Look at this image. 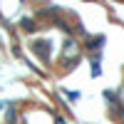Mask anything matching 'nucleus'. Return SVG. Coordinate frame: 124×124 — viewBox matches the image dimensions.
Returning a JSON list of instances; mask_svg holds the SVG:
<instances>
[{"label":"nucleus","instance_id":"nucleus-1","mask_svg":"<svg viewBox=\"0 0 124 124\" xmlns=\"http://www.w3.org/2000/svg\"><path fill=\"white\" fill-rule=\"evenodd\" d=\"M79 55H82V47L75 37H67L65 42H62V60L70 62V67L75 65V62H79Z\"/></svg>","mask_w":124,"mask_h":124},{"label":"nucleus","instance_id":"nucleus-2","mask_svg":"<svg viewBox=\"0 0 124 124\" xmlns=\"http://www.w3.org/2000/svg\"><path fill=\"white\" fill-rule=\"evenodd\" d=\"M30 47L42 62H50V57H52V40H32Z\"/></svg>","mask_w":124,"mask_h":124},{"label":"nucleus","instance_id":"nucleus-3","mask_svg":"<svg viewBox=\"0 0 124 124\" xmlns=\"http://www.w3.org/2000/svg\"><path fill=\"white\" fill-rule=\"evenodd\" d=\"M104 40H107L104 35H94V37H87V42H85V47H87V50H92V52L97 55L99 50L104 47Z\"/></svg>","mask_w":124,"mask_h":124},{"label":"nucleus","instance_id":"nucleus-4","mask_svg":"<svg viewBox=\"0 0 124 124\" xmlns=\"http://www.w3.org/2000/svg\"><path fill=\"white\" fill-rule=\"evenodd\" d=\"M89 65H92V77H99L102 70H99V55H92L89 57Z\"/></svg>","mask_w":124,"mask_h":124},{"label":"nucleus","instance_id":"nucleus-5","mask_svg":"<svg viewBox=\"0 0 124 124\" xmlns=\"http://www.w3.org/2000/svg\"><path fill=\"white\" fill-rule=\"evenodd\" d=\"M20 25H23V30L32 32V30H35V20H32V17H23V20H20Z\"/></svg>","mask_w":124,"mask_h":124},{"label":"nucleus","instance_id":"nucleus-6","mask_svg":"<svg viewBox=\"0 0 124 124\" xmlns=\"http://www.w3.org/2000/svg\"><path fill=\"white\" fill-rule=\"evenodd\" d=\"M5 119H8V124H15V109H13V107L8 109V114H5Z\"/></svg>","mask_w":124,"mask_h":124},{"label":"nucleus","instance_id":"nucleus-7","mask_svg":"<svg viewBox=\"0 0 124 124\" xmlns=\"http://www.w3.org/2000/svg\"><path fill=\"white\" fill-rule=\"evenodd\" d=\"M0 107H3V102H0Z\"/></svg>","mask_w":124,"mask_h":124}]
</instances>
